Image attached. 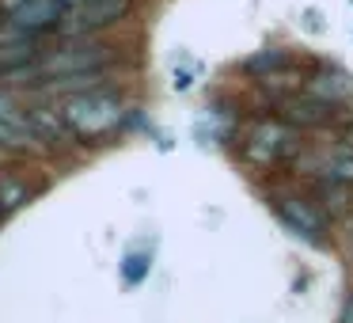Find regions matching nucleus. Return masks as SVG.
Returning <instances> with one entry per match:
<instances>
[{"label":"nucleus","mask_w":353,"mask_h":323,"mask_svg":"<svg viewBox=\"0 0 353 323\" xmlns=\"http://www.w3.org/2000/svg\"><path fill=\"white\" fill-rule=\"evenodd\" d=\"M125 12H130V0H88V4H72V8H65L57 31L65 39H84L92 31L114 27L118 19H125Z\"/></svg>","instance_id":"4"},{"label":"nucleus","mask_w":353,"mask_h":323,"mask_svg":"<svg viewBox=\"0 0 353 323\" xmlns=\"http://www.w3.org/2000/svg\"><path fill=\"white\" fill-rule=\"evenodd\" d=\"M65 8H72V4H88V0H61Z\"/></svg>","instance_id":"22"},{"label":"nucleus","mask_w":353,"mask_h":323,"mask_svg":"<svg viewBox=\"0 0 353 323\" xmlns=\"http://www.w3.org/2000/svg\"><path fill=\"white\" fill-rule=\"evenodd\" d=\"M270 206H274L277 217H281L285 228L296 232V236H304L307 244H319L323 232H327V217L315 209V202H304V198H296V194H274Z\"/></svg>","instance_id":"5"},{"label":"nucleus","mask_w":353,"mask_h":323,"mask_svg":"<svg viewBox=\"0 0 353 323\" xmlns=\"http://www.w3.org/2000/svg\"><path fill=\"white\" fill-rule=\"evenodd\" d=\"M27 118V130H31V137H34V145H54V148H65V145H72V133L65 130V122L57 118V110H31V115H23Z\"/></svg>","instance_id":"9"},{"label":"nucleus","mask_w":353,"mask_h":323,"mask_svg":"<svg viewBox=\"0 0 353 323\" xmlns=\"http://www.w3.org/2000/svg\"><path fill=\"white\" fill-rule=\"evenodd\" d=\"M315 209H319L323 217H342V213H350V206H353V198H350V186H342V183H319L315 186Z\"/></svg>","instance_id":"11"},{"label":"nucleus","mask_w":353,"mask_h":323,"mask_svg":"<svg viewBox=\"0 0 353 323\" xmlns=\"http://www.w3.org/2000/svg\"><path fill=\"white\" fill-rule=\"evenodd\" d=\"M0 122H23V107L16 103V95L8 88H0Z\"/></svg>","instance_id":"16"},{"label":"nucleus","mask_w":353,"mask_h":323,"mask_svg":"<svg viewBox=\"0 0 353 323\" xmlns=\"http://www.w3.org/2000/svg\"><path fill=\"white\" fill-rule=\"evenodd\" d=\"M0 217H4V209H0Z\"/></svg>","instance_id":"23"},{"label":"nucleus","mask_w":353,"mask_h":323,"mask_svg":"<svg viewBox=\"0 0 353 323\" xmlns=\"http://www.w3.org/2000/svg\"><path fill=\"white\" fill-rule=\"evenodd\" d=\"M304 19H307V27H312V31H319V27H323V23H319V16H315V12H304Z\"/></svg>","instance_id":"20"},{"label":"nucleus","mask_w":353,"mask_h":323,"mask_svg":"<svg viewBox=\"0 0 353 323\" xmlns=\"http://www.w3.org/2000/svg\"><path fill=\"white\" fill-rule=\"evenodd\" d=\"M342 118V107H327V103L312 99V95H289L277 103V122H285L289 130H319Z\"/></svg>","instance_id":"6"},{"label":"nucleus","mask_w":353,"mask_h":323,"mask_svg":"<svg viewBox=\"0 0 353 323\" xmlns=\"http://www.w3.org/2000/svg\"><path fill=\"white\" fill-rule=\"evenodd\" d=\"M338 148L353 156V122H345V126H342V133H338Z\"/></svg>","instance_id":"18"},{"label":"nucleus","mask_w":353,"mask_h":323,"mask_svg":"<svg viewBox=\"0 0 353 323\" xmlns=\"http://www.w3.org/2000/svg\"><path fill=\"white\" fill-rule=\"evenodd\" d=\"M57 118L72 133V141H95V137H107V133H114L122 126L125 103L114 88H92V92L65 95L57 103Z\"/></svg>","instance_id":"1"},{"label":"nucleus","mask_w":353,"mask_h":323,"mask_svg":"<svg viewBox=\"0 0 353 323\" xmlns=\"http://www.w3.org/2000/svg\"><path fill=\"white\" fill-rule=\"evenodd\" d=\"M285 65H289V54L285 50H262V54H254V57H247L243 61V69L251 72V77H270V72H281Z\"/></svg>","instance_id":"13"},{"label":"nucleus","mask_w":353,"mask_h":323,"mask_svg":"<svg viewBox=\"0 0 353 323\" xmlns=\"http://www.w3.org/2000/svg\"><path fill=\"white\" fill-rule=\"evenodd\" d=\"M152 270V247H130L122 255V282L125 285H141Z\"/></svg>","instance_id":"12"},{"label":"nucleus","mask_w":353,"mask_h":323,"mask_svg":"<svg viewBox=\"0 0 353 323\" xmlns=\"http://www.w3.org/2000/svg\"><path fill=\"white\" fill-rule=\"evenodd\" d=\"M304 95L327 103V107H345V103H353V77L338 65H323L315 77H307Z\"/></svg>","instance_id":"7"},{"label":"nucleus","mask_w":353,"mask_h":323,"mask_svg":"<svg viewBox=\"0 0 353 323\" xmlns=\"http://www.w3.org/2000/svg\"><path fill=\"white\" fill-rule=\"evenodd\" d=\"M107 65H114V50L110 46H95V42H65V46L50 50L46 57L31 65L23 72H12L8 84H46V80H61V77H84V72H103Z\"/></svg>","instance_id":"2"},{"label":"nucleus","mask_w":353,"mask_h":323,"mask_svg":"<svg viewBox=\"0 0 353 323\" xmlns=\"http://www.w3.org/2000/svg\"><path fill=\"white\" fill-rule=\"evenodd\" d=\"M342 323H353V297L345 300V312H342Z\"/></svg>","instance_id":"21"},{"label":"nucleus","mask_w":353,"mask_h":323,"mask_svg":"<svg viewBox=\"0 0 353 323\" xmlns=\"http://www.w3.org/2000/svg\"><path fill=\"white\" fill-rule=\"evenodd\" d=\"M23 4H31V0H0V8L8 12V16H12V12H19Z\"/></svg>","instance_id":"19"},{"label":"nucleus","mask_w":353,"mask_h":323,"mask_svg":"<svg viewBox=\"0 0 353 323\" xmlns=\"http://www.w3.org/2000/svg\"><path fill=\"white\" fill-rule=\"evenodd\" d=\"M194 77H198V61L179 57V65H175V88H179V92H186V88L194 84Z\"/></svg>","instance_id":"17"},{"label":"nucleus","mask_w":353,"mask_h":323,"mask_svg":"<svg viewBox=\"0 0 353 323\" xmlns=\"http://www.w3.org/2000/svg\"><path fill=\"white\" fill-rule=\"evenodd\" d=\"M27 198H31V190H27L19 179H0V209H16V206H23Z\"/></svg>","instance_id":"15"},{"label":"nucleus","mask_w":353,"mask_h":323,"mask_svg":"<svg viewBox=\"0 0 353 323\" xmlns=\"http://www.w3.org/2000/svg\"><path fill=\"white\" fill-rule=\"evenodd\" d=\"M39 61V46L31 39H4L0 42V77H12V72H23Z\"/></svg>","instance_id":"10"},{"label":"nucleus","mask_w":353,"mask_h":323,"mask_svg":"<svg viewBox=\"0 0 353 323\" xmlns=\"http://www.w3.org/2000/svg\"><path fill=\"white\" fill-rule=\"evenodd\" d=\"M61 16H65L61 0H31V4H23L19 12H12L8 27H16L19 35H34V31H50V27H57Z\"/></svg>","instance_id":"8"},{"label":"nucleus","mask_w":353,"mask_h":323,"mask_svg":"<svg viewBox=\"0 0 353 323\" xmlns=\"http://www.w3.org/2000/svg\"><path fill=\"white\" fill-rule=\"evenodd\" d=\"M300 153V137L296 130H289L285 122H259L243 141V156L259 168H270L277 160H289Z\"/></svg>","instance_id":"3"},{"label":"nucleus","mask_w":353,"mask_h":323,"mask_svg":"<svg viewBox=\"0 0 353 323\" xmlns=\"http://www.w3.org/2000/svg\"><path fill=\"white\" fill-rule=\"evenodd\" d=\"M262 88H266L270 95H274L277 103L289 99V95H300V77L296 72H270V77H262Z\"/></svg>","instance_id":"14"}]
</instances>
